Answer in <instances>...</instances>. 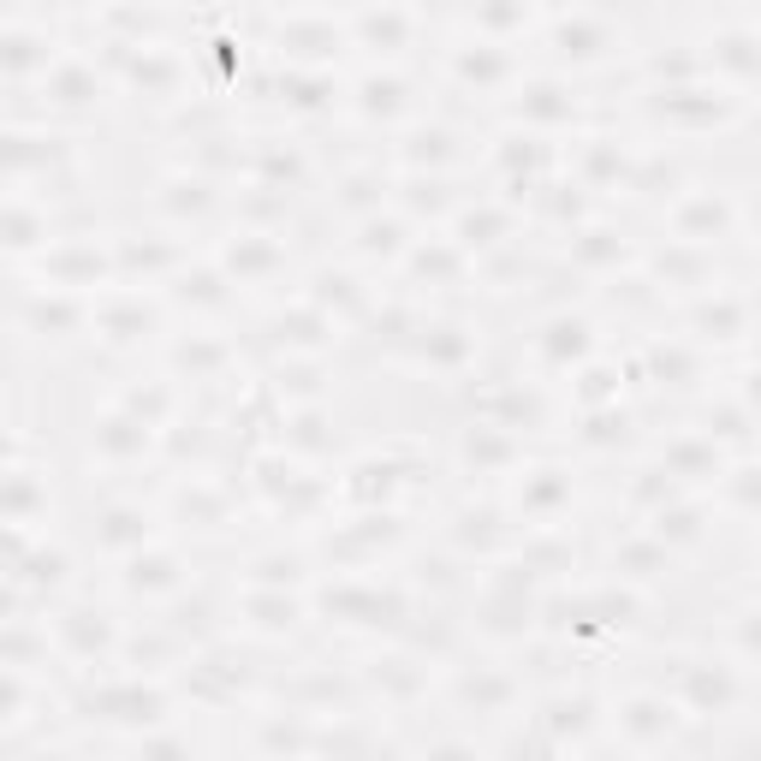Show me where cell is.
Here are the masks:
<instances>
[{
  "instance_id": "6da1fadb",
  "label": "cell",
  "mask_w": 761,
  "mask_h": 761,
  "mask_svg": "<svg viewBox=\"0 0 761 761\" xmlns=\"http://www.w3.org/2000/svg\"><path fill=\"white\" fill-rule=\"evenodd\" d=\"M19 702H24L19 679H0V720H19Z\"/></svg>"
}]
</instances>
